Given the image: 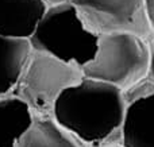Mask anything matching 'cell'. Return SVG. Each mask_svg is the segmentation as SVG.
Masks as SVG:
<instances>
[{"mask_svg": "<svg viewBox=\"0 0 154 147\" xmlns=\"http://www.w3.org/2000/svg\"><path fill=\"white\" fill-rule=\"evenodd\" d=\"M126 108L123 91L84 77L60 94L51 118L85 147H104L122 142Z\"/></svg>", "mask_w": 154, "mask_h": 147, "instance_id": "cell-1", "label": "cell"}, {"mask_svg": "<svg viewBox=\"0 0 154 147\" xmlns=\"http://www.w3.org/2000/svg\"><path fill=\"white\" fill-rule=\"evenodd\" d=\"M97 39V35L85 28L76 8L65 2L46 8L29 42L32 50L82 69L95 57Z\"/></svg>", "mask_w": 154, "mask_h": 147, "instance_id": "cell-2", "label": "cell"}, {"mask_svg": "<svg viewBox=\"0 0 154 147\" xmlns=\"http://www.w3.org/2000/svg\"><path fill=\"white\" fill-rule=\"evenodd\" d=\"M149 68V43L130 32L99 35L93 59L82 68L85 78L127 91L141 82Z\"/></svg>", "mask_w": 154, "mask_h": 147, "instance_id": "cell-3", "label": "cell"}, {"mask_svg": "<svg viewBox=\"0 0 154 147\" xmlns=\"http://www.w3.org/2000/svg\"><path fill=\"white\" fill-rule=\"evenodd\" d=\"M84 78L82 70L48 53L31 50L23 72L10 96L29 107L32 116H51L58 96Z\"/></svg>", "mask_w": 154, "mask_h": 147, "instance_id": "cell-4", "label": "cell"}, {"mask_svg": "<svg viewBox=\"0 0 154 147\" xmlns=\"http://www.w3.org/2000/svg\"><path fill=\"white\" fill-rule=\"evenodd\" d=\"M85 28L99 35L130 32L149 42L154 37L145 0H68Z\"/></svg>", "mask_w": 154, "mask_h": 147, "instance_id": "cell-5", "label": "cell"}, {"mask_svg": "<svg viewBox=\"0 0 154 147\" xmlns=\"http://www.w3.org/2000/svg\"><path fill=\"white\" fill-rule=\"evenodd\" d=\"M126 115L122 127L125 147H154V85L142 80L123 92Z\"/></svg>", "mask_w": 154, "mask_h": 147, "instance_id": "cell-6", "label": "cell"}, {"mask_svg": "<svg viewBox=\"0 0 154 147\" xmlns=\"http://www.w3.org/2000/svg\"><path fill=\"white\" fill-rule=\"evenodd\" d=\"M46 8L43 0H0V35L29 39Z\"/></svg>", "mask_w": 154, "mask_h": 147, "instance_id": "cell-7", "label": "cell"}, {"mask_svg": "<svg viewBox=\"0 0 154 147\" xmlns=\"http://www.w3.org/2000/svg\"><path fill=\"white\" fill-rule=\"evenodd\" d=\"M31 50V45L26 38L0 35V99L11 94Z\"/></svg>", "mask_w": 154, "mask_h": 147, "instance_id": "cell-8", "label": "cell"}, {"mask_svg": "<svg viewBox=\"0 0 154 147\" xmlns=\"http://www.w3.org/2000/svg\"><path fill=\"white\" fill-rule=\"evenodd\" d=\"M15 147H85L70 132L56 123L51 116H32L27 131Z\"/></svg>", "mask_w": 154, "mask_h": 147, "instance_id": "cell-9", "label": "cell"}, {"mask_svg": "<svg viewBox=\"0 0 154 147\" xmlns=\"http://www.w3.org/2000/svg\"><path fill=\"white\" fill-rule=\"evenodd\" d=\"M32 122V113L23 101L12 96L0 99V147H15Z\"/></svg>", "mask_w": 154, "mask_h": 147, "instance_id": "cell-10", "label": "cell"}, {"mask_svg": "<svg viewBox=\"0 0 154 147\" xmlns=\"http://www.w3.org/2000/svg\"><path fill=\"white\" fill-rule=\"evenodd\" d=\"M147 43H149V68H147L146 77L143 80L154 85V37Z\"/></svg>", "mask_w": 154, "mask_h": 147, "instance_id": "cell-11", "label": "cell"}, {"mask_svg": "<svg viewBox=\"0 0 154 147\" xmlns=\"http://www.w3.org/2000/svg\"><path fill=\"white\" fill-rule=\"evenodd\" d=\"M145 5H146L147 22H149L150 30H152V32L154 35V0H145Z\"/></svg>", "mask_w": 154, "mask_h": 147, "instance_id": "cell-12", "label": "cell"}, {"mask_svg": "<svg viewBox=\"0 0 154 147\" xmlns=\"http://www.w3.org/2000/svg\"><path fill=\"white\" fill-rule=\"evenodd\" d=\"M43 2L46 3L48 7H50V5H56V4H60V3H65L68 0H43Z\"/></svg>", "mask_w": 154, "mask_h": 147, "instance_id": "cell-13", "label": "cell"}, {"mask_svg": "<svg viewBox=\"0 0 154 147\" xmlns=\"http://www.w3.org/2000/svg\"><path fill=\"white\" fill-rule=\"evenodd\" d=\"M104 147H125V146H122L119 143V145H111V146H104Z\"/></svg>", "mask_w": 154, "mask_h": 147, "instance_id": "cell-14", "label": "cell"}]
</instances>
